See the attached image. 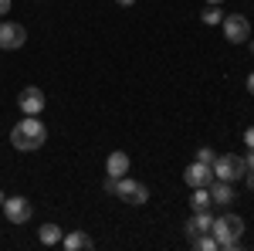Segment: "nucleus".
Wrapping results in <instances>:
<instances>
[{"mask_svg":"<svg viewBox=\"0 0 254 251\" xmlns=\"http://www.w3.org/2000/svg\"><path fill=\"white\" fill-rule=\"evenodd\" d=\"M44 139H48V126H44L38 116H24L17 126L10 129V146L20 150V153L41 150V146H44Z\"/></svg>","mask_w":254,"mask_h":251,"instance_id":"nucleus-1","label":"nucleus"},{"mask_svg":"<svg viewBox=\"0 0 254 251\" xmlns=\"http://www.w3.org/2000/svg\"><path fill=\"white\" fill-rule=\"evenodd\" d=\"M217 238V248H227V251H237L241 248V238H244V217L237 214H220L214 217V231Z\"/></svg>","mask_w":254,"mask_h":251,"instance_id":"nucleus-2","label":"nucleus"},{"mask_svg":"<svg viewBox=\"0 0 254 251\" xmlns=\"http://www.w3.org/2000/svg\"><path fill=\"white\" fill-rule=\"evenodd\" d=\"M105 190L116 193L119 200H126V204H136V207H142L146 200H149V187L146 183H139V180H132V176H119V180H105Z\"/></svg>","mask_w":254,"mask_h":251,"instance_id":"nucleus-3","label":"nucleus"},{"mask_svg":"<svg viewBox=\"0 0 254 251\" xmlns=\"http://www.w3.org/2000/svg\"><path fill=\"white\" fill-rule=\"evenodd\" d=\"M210 170H214V180H227V183H237V180H244V173H248L244 156H237V153L217 156L214 163H210Z\"/></svg>","mask_w":254,"mask_h":251,"instance_id":"nucleus-4","label":"nucleus"},{"mask_svg":"<svg viewBox=\"0 0 254 251\" xmlns=\"http://www.w3.org/2000/svg\"><path fill=\"white\" fill-rule=\"evenodd\" d=\"M220 24H224V38L231 41V44H244V41H251V20L244 17V14H227Z\"/></svg>","mask_w":254,"mask_h":251,"instance_id":"nucleus-5","label":"nucleus"},{"mask_svg":"<svg viewBox=\"0 0 254 251\" xmlns=\"http://www.w3.org/2000/svg\"><path fill=\"white\" fill-rule=\"evenodd\" d=\"M27 41V27L24 24H14V20H3L0 24V51H17Z\"/></svg>","mask_w":254,"mask_h":251,"instance_id":"nucleus-6","label":"nucleus"},{"mask_svg":"<svg viewBox=\"0 0 254 251\" xmlns=\"http://www.w3.org/2000/svg\"><path fill=\"white\" fill-rule=\"evenodd\" d=\"M31 214H34V207H31L27 197H7V200H3V217H7L10 224H27Z\"/></svg>","mask_w":254,"mask_h":251,"instance_id":"nucleus-7","label":"nucleus"},{"mask_svg":"<svg viewBox=\"0 0 254 251\" xmlns=\"http://www.w3.org/2000/svg\"><path fill=\"white\" fill-rule=\"evenodd\" d=\"M17 105H20L24 116H41L44 105H48V98H44V92H41L38 85H27V88L17 95Z\"/></svg>","mask_w":254,"mask_h":251,"instance_id":"nucleus-8","label":"nucleus"},{"mask_svg":"<svg viewBox=\"0 0 254 251\" xmlns=\"http://www.w3.org/2000/svg\"><path fill=\"white\" fill-rule=\"evenodd\" d=\"M183 180H187V187H210L214 183V170H210V163H190L187 167V173H183Z\"/></svg>","mask_w":254,"mask_h":251,"instance_id":"nucleus-9","label":"nucleus"},{"mask_svg":"<svg viewBox=\"0 0 254 251\" xmlns=\"http://www.w3.org/2000/svg\"><path fill=\"white\" fill-rule=\"evenodd\" d=\"M214 231V214L210 211H193V217L187 221V234H190V241L200 238V234H210Z\"/></svg>","mask_w":254,"mask_h":251,"instance_id":"nucleus-10","label":"nucleus"},{"mask_svg":"<svg viewBox=\"0 0 254 251\" xmlns=\"http://www.w3.org/2000/svg\"><path fill=\"white\" fill-rule=\"evenodd\" d=\"M105 173L112 176V180L126 176V173H129V153H122V150L109 153V160H105Z\"/></svg>","mask_w":254,"mask_h":251,"instance_id":"nucleus-11","label":"nucleus"},{"mask_svg":"<svg viewBox=\"0 0 254 251\" xmlns=\"http://www.w3.org/2000/svg\"><path fill=\"white\" fill-rule=\"evenodd\" d=\"M210 197H214V204H220V207H227V204H234V187L227 183V180H214L210 187Z\"/></svg>","mask_w":254,"mask_h":251,"instance_id":"nucleus-12","label":"nucleus"},{"mask_svg":"<svg viewBox=\"0 0 254 251\" xmlns=\"http://www.w3.org/2000/svg\"><path fill=\"white\" fill-rule=\"evenodd\" d=\"M61 245H64V248L68 251H85V248H95V241H92V238H88V234L85 231H71V234H64V238H61Z\"/></svg>","mask_w":254,"mask_h":251,"instance_id":"nucleus-13","label":"nucleus"},{"mask_svg":"<svg viewBox=\"0 0 254 251\" xmlns=\"http://www.w3.org/2000/svg\"><path fill=\"white\" fill-rule=\"evenodd\" d=\"M61 238H64V231H61L58 224H44V228H38V241L41 245H61Z\"/></svg>","mask_w":254,"mask_h":251,"instance_id":"nucleus-14","label":"nucleus"},{"mask_svg":"<svg viewBox=\"0 0 254 251\" xmlns=\"http://www.w3.org/2000/svg\"><path fill=\"white\" fill-rule=\"evenodd\" d=\"M190 207H193V211H210V207H214V197H210V190H207V187H193Z\"/></svg>","mask_w":254,"mask_h":251,"instance_id":"nucleus-15","label":"nucleus"},{"mask_svg":"<svg viewBox=\"0 0 254 251\" xmlns=\"http://www.w3.org/2000/svg\"><path fill=\"white\" fill-rule=\"evenodd\" d=\"M200 20H203V24H210V27H214V24H220V20H224V10H220V3H207V10L200 14Z\"/></svg>","mask_w":254,"mask_h":251,"instance_id":"nucleus-16","label":"nucleus"},{"mask_svg":"<svg viewBox=\"0 0 254 251\" xmlns=\"http://www.w3.org/2000/svg\"><path fill=\"white\" fill-rule=\"evenodd\" d=\"M193 248H200V251H214V248H217V238H214V234H200V238H193Z\"/></svg>","mask_w":254,"mask_h":251,"instance_id":"nucleus-17","label":"nucleus"},{"mask_svg":"<svg viewBox=\"0 0 254 251\" xmlns=\"http://www.w3.org/2000/svg\"><path fill=\"white\" fill-rule=\"evenodd\" d=\"M196 160H200V163H214L217 156H214V150H210V146H200V150H196Z\"/></svg>","mask_w":254,"mask_h":251,"instance_id":"nucleus-18","label":"nucleus"},{"mask_svg":"<svg viewBox=\"0 0 254 251\" xmlns=\"http://www.w3.org/2000/svg\"><path fill=\"white\" fill-rule=\"evenodd\" d=\"M244 146H248V150H254V126L244 133Z\"/></svg>","mask_w":254,"mask_h":251,"instance_id":"nucleus-19","label":"nucleus"},{"mask_svg":"<svg viewBox=\"0 0 254 251\" xmlns=\"http://www.w3.org/2000/svg\"><path fill=\"white\" fill-rule=\"evenodd\" d=\"M7 10H10V0H0V17H3Z\"/></svg>","mask_w":254,"mask_h":251,"instance_id":"nucleus-20","label":"nucleus"},{"mask_svg":"<svg viewBox=\"0 0 254 251\" xmlns=\"http://www.w3.org/2000/svg\"><path fill=\"white\" fill-rule=\"evenodd\" d=\"M248 92H251V95H254V72H251V75H248Z\"/></svg>","mask_w":254,"mask_h":251,"instance_id":"nucleus-21","label":"nucleus"},{"mask_svg":"<svg viewBox=\"0 0 254 251\" xmlns=\"http://www.w3.org/2000/svg\"><path fill=\"white\" fill-rule=\"evenodd\" d=\"M119 3H122V7H132V3H136V0H119Z\"/></svg>","mask_w":254,"mask_h":251,"instance_id":"nucleus-22","label":"nucleus"},{"mask_svg":"<svg viewBox=\"0 0 254 251\" xmlns=\"http://www.w3.org/2000/svg\"><path fill=\"white\" fill-rule=\"evenodd\" d=\"M3 200H7V197H3V190H0V207H3Z\"/></svg>","mask_w":254,"mask_h":251,"instance_id":"nucleus-23","label":"nucleus"},{"mask_svg":"<svg viewBox=\"0 0 254 251\" xmlns=\"http://www.w3.org/2000/svg\"><path fill=\"white\" fill-rule=\"evenodd\" d=\"M207 3H224V0H207Z\"/></svg>","mask_w":254,"mask_h":251,"instance_id":"nucleus-24","label":"nucleus"},{"mask_svg":"<svg viewBox=\"0 0 254 251\" xmlns=\"http://www.w3.org/2000/svg\"><path fill=\"white\" fill-rule=\"evenodd\" d=\"M248 44H251V51H254V41H248Z\"/></svg>","mask_w":254,"mask_h":251,"instance_id":"nucleus-25","label":"nucleus"}]
</instances>
